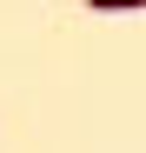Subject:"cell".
Listing matches in <instances>:
<instances>
[{"instance_id": "1", "label": "cell", "mask_w": 146, "mask_h": 153, "mask_svg": "<svg viewBox=\"0 0 146 153\" xmlns=\"http://www.w3.org/2000/svg\"><path fill=\"white\" fill-rule=\"evenodd\" d=\"M93 13H133V7H146V0H86Z\"/></svg>"}]
</instances>
